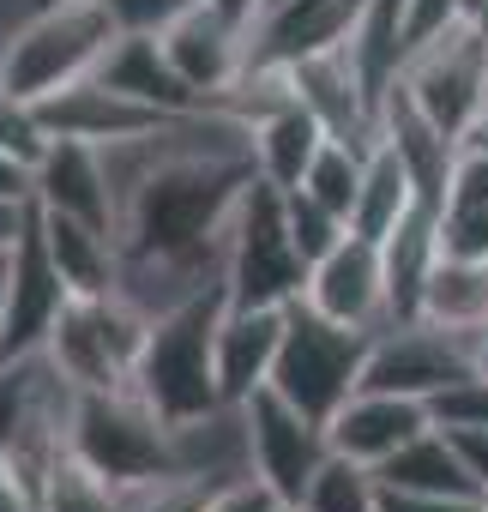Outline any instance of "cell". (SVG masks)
I'll list each match as a JSON object with an SVG mask.
<instances>
[{"mask_svg":"<svg viewBox=\"0 0 488 512\" xmlns=\"http://www.w3.org/2000/svg\"><path fill=\"white\" fill-rule=\"evenodd\" d=\"M121 37L127 31L115 25V13L103 0H49V7H31L0 37V85L25 103H49L67 85L91 79Z\"/></svg>","mask_w":488,"mask_h":512,"instance_id":"1","label":"cell"},{"mask_svg":"<svg viewBox=\"0 0 488 512\" xmlns=\"http://www.w3.org/2000/svg\"><path fill=\"white\" fill-rule=\"evenodd\" d=\"M223 308H229V290L217 284V290L157 314L145 332L133 392L151 410H163L169 422H199L223 404V392H217V320H223Z\"/></svg>","mask_w":488,"mask_h":512,"instance_id":"2","label":"cell"},{"mask_svg":"<svg viewBox=\"0 0 488 512\" xmlns=\"http://www.w3.org/2000/svg\"><path fill=\"white\" fill-rule=\"evenodd\" d=\"M223 290L248 308H290L308 290V253L296 247L284 187L254 175L229 211V253H223Z\"/></svg>","mask_w":488,"mask_h":512,"instance_id":"3","label":"cell"},{"mask_svg":"<svg viewBox=\"0 0 488 512\" xmlns=\"http://www.w3.org/2000/svg\"><path fill=\"white\" fill-rule=\"evenodd\" d=\"M368 350H374V332L338 326V320H326L320 308H308V302L296 296V302H290V320H284V344H278L272 392L290 398L302 416L332 422L338 404L362 386V374H368Z\"/></svg>","mask_w":488,"mask_h":512,"instance_id":"4","label":"cell"},{"mask_svg":"<svg viewBox=\"0 0 488 512\" xmlns=\"http://www.w3.org/2000/svg\"><path fill=\"white\" fill-rule=\"evenodd\" d=\"M73 452L85 464H97L103 476H115L121 488H139V482H157V476L181 470L175 422L163 410H151L133 386L127 392H79Z\"/></svg>","mask_w":488,"mask_h":512,"instance_id":"5","label":"cell"},{"mask_svg":"<svg viewBox=\"0 0 488 512\" xmlns=\"http://www.w3.org/2000/svg\"><path fill=\"white\" fill-rule=\"evenodd\" d=\"M145 332L151 314H139L127 296H73L43 350L79 392H127L139 374Z\"/></svg>","mask_w":488,"mask_h":512,"instance_id":"6","label":"cell"},{"mask_svg":"<svg viewBox=\"0 0 488 512\" xmlns=\"http://www.w3.org/2000/svg\"><path fill=\"white\" fill-rule=\"evenodd\" d=\"M398 85L416 97V109L440 133L464 139V127L476 121V109L488 103V37L476 25H452L446 37H434L416 55H404Z\"/></svg>","mask_w":488,"mask_h":512,"instance_id":"7","label":"cell"},{"mask_svg":"<svg viewBox=\"0 0 488 512\" xmlns=\"http://www.w3.org/2000/svg\"><path fill=\"white\" fill-rule=\"evenodd\" d=\"M241 416H248V458H254V476L278 494V500H302L314 470L326 464L332 440H326V422L302 416L290 398H278L272 386L254 392L248 404H241Z\"/></svg>","mask_w":488,"mask_h":512,"instance_id":"8","label":"cell"},{"mask_svg":"<svg viewBox=\"0 0 488 512\" xmlns=\"http://www.w3.org/2000/svg\"><path fill=\"white\" fill-rule=\"evenodd\" d=\"M308 308H320L326 320L338 326H356V332H380L392 326V284H386V247L362 229H350L332 253L308 266V290H302Z\"/></svg>","mask_w":488,"mask_h":512,"instance_id":"9","label":"cell"},{"mask_svg":"<svg viewBox=\"0 0 488 512\" xmlns=\"http://www.w3.org/2000/svg\"><path fill=\"white\" fill-rule=\"evenodd\" d=\"M464 374H476L464 332H446V326H428V320H392V326L374 332L362 386L434 398V392H446V386L464 380Z\"/></svg>","mask_w":488,"mask_h":512,"instance_id":"10","label":"cell"},{"mask_svg":"<svg viewBox=\"0 0 488 512\" xmlns=\"http://www.w3.org/2000/svg\"><path fill=\"white\" fill-rule=\"evenodd\" d=\"M73 290L61 278V266L49 260V241H43V223H37V199L13 235V284H7V326H0V362L13 356H31L49 344V332L61 326Z\"/></svg>","mask_w":488,"mask_h":512,"instance_id":"11","label":"cell"},{"mask_svg":"<svg viewBox=\"0 0 488 512\" xmlns=\"http://www.w3.org/2000/svg\"><path fill=\"white\" fill-rule=\"evenodd\" d=\"M157 37H163V55L175 61V73L205 97V109H217L254 67V31L235 25L229 13H217L211 0H193V7Z\"/></svg>","mask_w":488,"mask_h":512,"instance_id":"12","label":"cell"},{"mask_svg":"<svg viewBox=\"0 0 488 512\" xmlns=\"http://www.w3.org/2000/svg\"><path fill=\"white\" fill-rule=\"evenodd\" d=\"M428 428H434L428 398L380 392V386H356V392L338 404V416L326 422V440H332V452H344V458L380 470L392 452H404V446H410L416 434H428Z\"/></svg>","mask_w":488,"mask_h":512,"instance_id":"13","label":"cell"},{"mask_svg":"<svg viewBox=\"0 0 488 512\" xmlns=\"http://www.w3.org/2000/svg\"><path fill=\"white\" fill-rule=\"evenodd\" d=\"M374 0H290L254 25V67H290L302 55L356 43Z\"/></svg>","mask_w":488,"mask_h":512,"instance_id":"14","label":"cell"},{"mask_svg":"<svg viewBox=\"0 0 488 512\" xmlns=\"http://www.w3.org/2000/svg\"><path fill=\"white\" fill-rule=\"evenodd\" d=\"M37 109H43L49 139H85V145H121V139H139V133H157L163 121H175V115H157L139 97L103 85L97 73L79 79V85H67L61 97H49Z\"/></svg>","mask_w":488,"mask_h":512,"instance_id":"15","label":"cell"},{"mask_svg":"<svg viewBox=\"0 0 488 512\" xmlns=\"http://www.w3.org/2000/svg\"><path fill=\"white\" fill-rule=\"evenodd\" d=\"M284 320H290V308H248V302L223 308V320H217V392H223V404H248L254 392L272 386Z\"/></svg>","mask_w":488,"mask_h":512,"instance_id":"16","label":"cell"},{"mask_svg":"<svg viewBox=\"0 0 488 512\" xmlns=\"http://www.w3.org/2000/svg\"><path fill=\"white\" fill-rule=\"evenodd\" d=\"M37 205L115 229V181H109L103 145L49 139V151H43V163H37Z\"/></svg>","mask_w":488,"mask_h":512,"instance_id":"17","label":"cell"},{"mask_svg":"<svg viewBox=\"0 0 488 512\" xmlns=\"http://www.w3.org/2000/svg\"><path fill=\"white\" fill-rule=\"evenodd\" d=\"M97 79L103 85H115V91H127V97H139L145 109H157V115H199L205 109V97L175 73V61L163 55V37L157 31H127L115 49H109V61L97 67Z\"/></svg>","mask_w":488,"mask_h":512,"instance_id":"18","label":"cell"},{"mask_svg":"<svg viewBox=\"0 0 488 512\" xmlns=\"http://www.w3.org/2000/svg\"><path fill=\"white\" fill-rule=\"evenodd\" d=\"M37 223H43V241H49V260L61 266L73 296H115L121 290V235L115 229L49 211V205H37Z\"/></svg>","mask_w":488,"mask_h":512,"instance_id":"19","label":"cell"},{"mask_svg":"<svg viewBox=\"0 0 488 512\" xmlns=\"http://www.w3.org/2000/svg\"><path fill=\"white\" fill-rule=\"evenodd\" d=\"M248 139H254V169L272 187H302V175L314 169V157H320V145L332 133H326V121L314 109H302L296 97H284V103H272L266 115L248 121Z\"/></svg>","mask_w":488,"mask_h":512,"instance_id":"20","label":"cell"},{"mask_svg":"<svg viewBox=\"0 0 488 512\" xmlns=\"http://www.w3.org/2000/svg\"><path fill=\"white\" fill-rule=\"evenodd\" d=\"M416 205H434V199L422 193V181H416V169L404 163V151H398L386 133H374V139H368V163H362V193H356L350 229L386 241Z\"/></svg>","mask_w":488,"mask_h":512,"instance_id":"21","label":"cell"},{"mask_svg":"<svg viewBox=\"0 0 488 512\" xmlns=\"http://www.w3.org/2000/svg\"><path fill=\"white\" fill-rule=\"evenodd\" d=\"M416 320L446 326V332H464V338H470L476 326H488V260L440 253V260L428 266V284H422Z\"/></svg>","mask_w":488,"mask_h":512,"instance_id":"22","label":"cell"},{"mask_svg":"<svg viewBox=\"0 0 488 512\" xmlns=\"http://www.w3.org/2000/svg\"><path fill=\"white\" fill-rule=\"evenodd\" d=\"M380 482L386 488H416V494H470V500H482V488L470 482V470H464V458H458L446 428H428L404 452H392L380 464Z\"/></svg>","mask_w":488,"mask_h":512,"instance_id":"23","label":"cell"},{"mask_svg":"<svg viewBox=\"0 0 488 512\" xmlns=\"http://www.w3.org/2000/svg\"><path fill=\"white\" fill-rule=\"evenodd\" d=\"M37 512H127V488L79 452H61L37 488Z\"/></svg>","mask_w":488,"mask_h":512,"instance_id":"24","label":"cell"},{"mask_svg":"<svg viewBox=\"0 0 488 512\" xmlns=\"http://www.w3.org/2000/svg\"><path fill=\"white\" fill-rule=\"evenodd\" d=\"M296 506L302 512H380V470L356 464L344 452H326V464L314 470V482Z\"/></svg>","mask_w":488,"mask_h":512,"instance_id":"25","label":"cell"},{"mask_svg":"<svg viewBox=\"0 0 488 512\" xmlns=\"http://www.w3.org/2000/svg\"><path fill=\"white\" fill-rule=\"evenodd\" d=\"M362 163H368V145H356V139H326L320 157H314V169L302 175V193H314L320 205H332V211L350 223L356 193H362Z\"/></svg>","mask_w":488,"mask_h":512,"instance_id":"26","label":"cell"},{"mask_svg":"<svg viewBox=\"0 0 488 512\" xmlns=\"http://www.w3.org/2000/svg\"><path fill=\"white\" fill-rule=\"evenodd\" d=\"M284 205H290V229H296V247L308 253V266L350 235V223H344L332 205H320L314 193H302V187H284Z\"/></svg>","mask_w":488,"mask_h":512,"instance_id":"27","label":"cell"},{"mask_svg":"<svg viewBox=\"0 0 488 512\" xmlns=\"http://www.w3.org/2000/svg\"><path fill=\"white\" fill-rule=\"evenodd\" d=\"M0 151H13L19 163H43V151H49V127H43V109L37 103H25V97H13L7 85H0Z\"/></svg>","mask_w":488,"mask_h":512,"instance_id":"28","label":"cell"},{"mask_svg":"<svg viewBox=\"0 0 488 512\" xmlns=\"http://www.w3.org/2000/svg\"><path fill=\"white\" fill-rule=\"evenodd\" d=\"M434 428H488V374H464L428 398Z\"/></svg>","mask_w":488,"mask_h":512,"instance_id":"29","label":"cell"},{"mask_svg":"<svg viewBox=\"0 0 488 512\" xmlns=\"http://www.w3.org/2000/svg\"><path fill=\"white\" fill-rule=\"evenodd\" d=\"M121 31H169L193 0H103Z\"/></svg>","mask_w":488,"mask_h":512,"instance_id":"30","label":"cell"},{"mask_svg":"<svg viewBox=\"0 0 488 512\" xmlns=\"http://www.w3.org/2000/svg\"><path fill=\"white\" fill-rule=\"evenodd\" d=\"M380 512H482L470 494H416V488H386L380 482Z\"/></svg>","mask_w":488,"mask_h":512,"instance_id":"31","label":"cell"},{"mask_svg":"<svg viewBox=\"0 0 488 512\" xmlns=\"http://www.w3.org/2000/svg\"><path fill=\"white\" fill-rule=\"evenodd\" d=\"M205 512H278V494H272L260 476H235V482H223V488L211 494Z\"/></svg>","mask_w":488,"mask_h":512,"instance_id":"32","label":"cell"},{"mask_svg":"<svg viewBox=\"0 0 488 512\" xmlns=\"http://www.w3.org/2000/svg\"><path fill=\"white\" fill-rule=\"evenodd\" d=\"M452 434V446H458V458H464V470H470V482L482 488V500H488V428H446Z\"/></svg>","mask_w":488,"mask_h":512,"instance_id":"33","label":"cell"},{"mask_svg":"<svg viewBox=\"0 0 488 512\" xmlns=\"http://www.w3.org/2000/svg\"><path fill=\"white\" fill-rule=\"evenodd\" d=\"M31 199H37V169L0 151V205H31Z\"/></svg>","mask_w":488,"mask_h":512,"instance_id":"34","label":"cell"},{"mask_svg":"<svg viewBox=\"0 0 488 512\" xmlns=\"http://www.w3.org/2000/svg\"><path fill=\"white\" fill-rule=\"evenodd\" d=\"M211 7H217V13H229L235 25H248V31H254V25H260V13H266V0H211Z\"/></svg>","mask_w":488,"mask_h":512,"instance_id":"35","label":"cell"},{"mask_svg":"<svg viewBox=\"0 0 488 512\" xmlns=\"http://www.w3.org/2000/svg\"><path fill=\"white\" fill-rule=\"evenodd\" d=\"M7 284H13V241H0V326H7Z\"/></svg>","mask_w":488,"mask_h":512,"instance_id":"36","label":"cell"},{"mask_svg":"<svg viewBox=\"0 0 488 512\" xmlns=\"http://www.w3.org/2000/svg\"><path fill=\"white\" fill-rule=\"evenodd\" d=\"M470 368H476V374H488V326H476V332H470Z\"/></svg>","mask_w":488,"mask_h":512,"instance_id":"37","label":"cell"},{"mask_svg":"<svg viewBox=\"0 0 488 512\" xmlns=\"http://www.w3.org/2000/svg\"><path fill=\"white\" fill-rule=\"evenodd\" d=\"M25 211H31V205H0V241H13V235H19Z\"/></svg>","mask_w":488,"mask_h":512,"instance_id":"38","label":"cell"},{"mask_svg":"<svg viewBox=\"0 0 488 512\" xmlns=\"http://www.w3.org/2000/svg\"><path fill=\"white\" fill-rule=\"evenodd\" d=\"M278 7H290V0H266V13H278ZM266 13H260V19H266Z\"/></svg>","mask_w":488,"mask_h":512,"instance_id":"39","label":"cell"},{"mask_svg":"<svg viewBox=\"0 0 488 512\" xmlns=\"http://www.w3.org/2000/svg\"><path fill=\"white\" fill-rule=\"evenodd\" d=\"M278 512H302V506H296V500H278Z\"/></svg>","mask_w":488,"mask_h":512,"instance_id":"40","label":"cell"},{"mask_svg":"<svg viewBox=\"0 0 488 512\" xmlns=\"http://www.w3.org/2000/svg\"><path fill=\"white\" fill-rule=\"evenodd\" d=\"M31 7H49V0H31Z\"/></svg>","mask_w":488,"mask_h":512,"instance_id":"41","label":"cell"}]
</instances>
